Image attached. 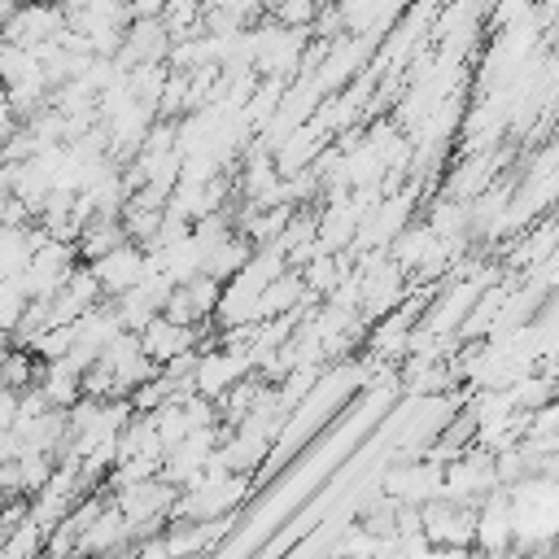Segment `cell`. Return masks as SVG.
I'll return each instance as SVG.
<instances>
[{
  "mask_svg": "<svg viewBox=\"0 0 559 559\" xmlns=\"http://www.w3.org/2000/svg\"><path fill=\"white\" fill-rule=\"evenodd\" d=\"M35 384L44 389V397H48L52 406L66 411L74 397H83V367H74L66 354H61V358H39Z\"/></svg>",
  "mask_w": 559,
  "mask_h": 559,
  "instance_id": "obj_13",
  "label": "cell"
},
{
  "mask_svg": "<svg viewBox=\"0 0 559 559\" xmlns=\"http://www.w3.org/2000/svg\"><path fill=\"white\" fill-rule=\"evenodd\" d=\"M61 31H66V9H61V0H17V9H13L9 22L0 26L4 39L26 44V48H35V44H44V39H57Z\"/></svg>",
  "mask_w": 559,
  "mask_h": 559,
  "instance_id": "obj_5",
  "label": "cell"
},
{
  "mask_svg": "<svg viewBox=\"0 0 559 559\" xmlns=\"http://www.w3.org/2000/svg\"><path fill=\"white\" fill-rule=\"evenodd\" d=\"M17 419V389L13 384H0V432H9Z\"/></svg>",
  "mask_w": 559,
  "mask_h": 559,
  "instance_id": "obj_24",
  "label": "cell"
},
{
  "mask_svg": "<svg viewBox=\"0 0 559 559\" xmlns=\"http://www.w3.org/2000/svg\"><path fill=\"white\" fill-rule=\"evenodd\" d=\"M253 371L249 362V349L245 345H210V349H197V367H192V389L205 393V397H223L236 380H245Z\"/></svg>",
  "mask_w": 559,
  "mask_h": 559,
  "instance_id": "obj_2",
  "label": "cell"
},
{
  "mask_svg": "<svg viewBox=\"0 0 559 559\" xmlns=\"http://www.w3.org/2000/svg\"><path fill=\"white\" fill-rule=\"evenodd\" d=\"M52 467H57V454L52 450H35V445H22L17 450V459H13V472H17V489L31 498L48 476H52Z\"/></svg>",
  "mask_w": 559,
  "mask_h": 559,
  "instance_id": "obj_18",
  "label": "cell"
},
{
  "mask_svg": "<svg viewBox=\"0 0 559 559\" xmlns=\"http://www.w3.org/2000/svg\"><path fill=\"white\" fill-rule=\"evenodd\" d=\"M550 249H559V223H542L537 231H528V236H524V245L511 253V262L533 271V266H537V262H542Z\"/></svg>",
  "mask_w": 559,
  "mask_h": 559,
  "instance_id": "obj_22",
  "label": "cell"
},
{
  "mask_svg": "<svg viewBox=\"0 0 559 559\" xmlns=\"http://www.w3.org/2000/svg\"><path fill=\"white\" fill-rule=\"evenodd\" d=\"M26 262H31V223L26 227L0 223V280L22 275Z\"/></svg>",
  "mask_w": 559,
  "mask_h": 559,
  "instance_id": "obj_19",
  "label": "cell"
},
{
  "mask_svg": "<svg viewBox=\"0 0 559 559\" xmlns=\"http://www.w3.org/2000/svg\"><path fill=\"white\" fill-rule=\"evenodd\" d=\"M35 371H39V358L26 349V345H13L0 354V384H13V389H26L35 384Z\"/></svg>",
  "mask_w": 559,
  "mask_h": 559,
  "instance_id": "obj_21",
  "label": "cell"
},
{
  "mask_svg": "<svg viewBox=\"0 0 559 559\" xmlns=\"http://www.w3.org/2000/svg\"><path fill=\"white\" fill-rule=\"evenodd\" d=\"M310 48V26H284V22H262L249 31V57L258 79H288L301 70Z\"/></svg>",
  "mask_w": 559,
  "mask_h": 559,
  "instance_id": "obj_1",
  "label": "cell"
},
{
  "mask_svg": "<svg viewBox=\"0 0 559 559\" xmlns=\"http://www.w3.org/2000/svg\"><path fill=\"white\" fill-rule=\"evenodd\" d=\"M419 524L428 533L432 546H454V550H472L476 542V507L454 502V498H428L419 507Z\"/></svg>",
  "mask_w": 559,
  "mask_h": 559,
  "instance_id": "obj_3",
  "label": "cell"
},
{
  "mask_svg": "<svg viewBox=\"0 0 559 559\" xmlns=\"http://www.w3.org/2000/svg\"><path fill=\"white\" fill-rule=\"evenodd\" d=\"M472 546H480V550H507V546H515V515H511L507 485L489 489L476 502V542Z\"/></svg>",
  "mask_w": 559,
  "mask_h": 559,
  "instance_id": "obj_8",
  "label": "cell"
},
{
  "mask_svg": "<svg viewBox=\"0 0 559 559\" xmlns=\"http://www.w3.org/2000/svg\"><path fill=\"white\" fill-rule=\"evenodd\" d=\"M441 240H467V201H459V197H437L432 205H428V218H424Z\"/></svg>",
  "mask_w": 559,
  "mask_h": 559,
  "instance_id": "obj_16",
  "label": "cell"
},
{
  "mask_svg": "<svg viewBox=\"0 0 559 559\" xmlns=\"http://www.w3.org/2000/svg\"><path fill=\"white\" fill-rule=\"evenodd\" d=\"M100 297H105V293H100V280L92 275V266H87V262H74V271L66 275V284L48 297L52 323H74V319H79L83 310H92Z\"/></svg>",
  "mask_w": 559,
  "mask_h": 559,
  "instance_id": "obj_10",
  "label": "cell"
},
{
  "mask_svg": "<svg viewBox=\"0 0 559 559\" xmlns=\"http://www.w3.org/2000/svg\"><path fill=\"white\" fill-rule=\"evenodd\" d=\"M122 332V319H118V310H114V301H96L92 310H83L79 319H74V336H70V349H66V358L74 362V367H92L96 362V354L109 345V336H118Z\"/></svg>",
  "mask_w": 559,
  "mask_h": 559,
  "instance_id": "obj_6",
  "label": "cell"
},
{
  "mask_svg": "<svg viewBox=\"0 0 559 559\" xmlns=\"http://www.w3.org/2000/svg\"><path fill=\"white\" fill-rule=\"evenodd\" d=\"M249 253H253V240H249L245 231H231V236L205 258V275H214V280H231V275L245 266Z\"/></svg>",
  "mask_w": 559,
  "mask_h": 559,
  "instance_id": "obj_20",
  "label": "cell"
},
{
  "mask_svg": "<svg viewBox=\"0 0 559 559\" xmlns=\"http://www.w3.org/2000/svg\"><path fill=\"white\" fill-rule=\"evenodd\" d=\"M44 537H48V528H39L35 520H31V511L0 537V559H35V555H44Z\"/></svg>",
  "mask_w": 559,
  "mask_h": 559,
  "instance_id": "obj_17",
  "label": "cell"
},
{
  "mask_svg": "<svg viewBox=\"0 0 559 559\" xmlns=\"http://www.w3.org/2000/svg\"><path fill=\"white\" fill-rule=\"evenodd\" d=\"M122 546H131V524H127L122 507L105 493V507H100V511L92 515V524L79 533L74 550H79V555H100V550H122Z\"/></svg>",
  "mask_w": 559,
  "mask_h": 559,
  "instance_id": "obj_11",
  "label": "cell"
},
{
  "mask_svg": "<svg viewBox=\"0 0 559 559\" xmlns=\"http://www.w3.org/2000/svg\"><path fill=\"white\" fill-rule=\"evenodd\" d=\"M201 336H205V323H179V319H170V314H162V310L140 328V345H144V354H148L153 362H170L175 354L197 349Z\"/></svg>",
  "mask_w": 559,
  "mask_h": 559,
  "instance_id": "obj_7",
  "label": "cell"
},
{
  "mask_svg": "<svg viewBox=\"0 0 559 559\" xmlns=\"http://www.w3.org/2000/svg\"><path fill=\"white\" fill-rule=\"evenodd\" d=\"M118 240H127V231H122V218H118V214H96V218H87V223L79 227V236H74L79 262H96V258H100V253H109Z\"/></svg>",
  "mask_w": 559,
  "mask_h": 559,
  "instance_id": "obj_14",
  "label": "cell"
},
{
  "mask_svg": "<svg viewBox=\"0 0 559 559\" xmlns=\"http://www.w3.org/2000/svg\"><path fill=\"white\" fill-rule=\"evenodd\" d=\"M26 301H31V297H26V288H22L17 275H13V280H0V332H4V336L17 328Z\"/></svg>",
  "mask_w": 559,
  "mask_h": 559,
  "instance_id": "obj_23",
  "label": "cell"
},
{
  "mask_svg": "<svg viewBox=\"0 0 559 559\" xmlns=\"http://www.w3.org/2000/svg\"><path fill=\"white\" fill-rule=\"evenodd\" d=\"M384 493L389 498H402V502H428V498H441V485H445V463L437 459H419V454H406L402 463H393L384 472Z\"/></svg>",
  "mask_w": 559,
  "mask_h": 559,
  "instance_id": "obj_4",
  "label": "cell"
},
{
  "mask_svg": "<svg viewBox=\"0 0 559 559\" xmlns=\"http://www.w3.org/2000/svg\"><path fill=\"white\" fill-rule=\"evenodd\" d=\"M17 122H22V118L13 114V105H9V100H4V92H0V140H4V135H9Z\"/></svg>",
  "mask_w": 559,
  "mask_h": 559,
  "instance_id": "obj_25",
  "label": "cell"
},
{
  "mask_svg": "<svg viewBox=\"0 0 559 559\" xmlns=\"http://www.w3.org/2000/svg\"><path fill=\"white\" fill-rule=\"evenodd\" d=\"M87 266H92V275L100 280V293H105V297H118V293H127V288L140 284V275H144V249H140L135 240H118L109 253H100V258L87 262Z\"/></svg>",
  "mask_w": 559,
  "mask_h": 559,
  "instance_id": "obj_9",
  "label": "cell"
},
{
  "mask_svg": "<svg viewBox=\"0 0 559 559\" xmlns=\"http://www.w3.org/2000/svg\"><path fill=\"white\" fill-rule=\"evenodd\" d=\"M498 166H502V157H498V153H489V148L463 153V157H459V166L445 175L441 192H445V197H459V201H472L476 192H485V188L493 183V170H498Z\"/></svg>",
  "mask_w": 559,
  "mask_h": 559,
  "instance_id": "obj_12",
  "label": "cell"
},
{
  "mask_svg": "<svg viewBox=\"0 0 559 559\" xmlns=\"http://www.w3.org/2000/svg\"><path fill=\"white\" fill-rule=\"evenodd\" d=\"M301 271V280H306V288L314 293V297H328L341 280H345V253H336V249H319L306 266H297Z\"/></svg>",
  "mask_w": 559,
  "mask_h": 559,
  "instance_id": "obj_15",
  "label": "cell"
}]
</instances>
